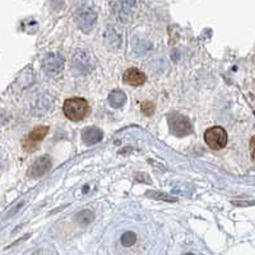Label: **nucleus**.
<instances>
[{"label":"nucleus","instance_id":"nucleus-1","mask_svg":"<svg viewBox=\"0 0 255 255\" xmlns=\"http://www.w3.org/2000/svg\"><path fill=\"white\" fill-rule=\"evenodd\" d=\"M63 111L68 119L72 122H81L86 119L90 114V105L84 99L81 97H74L64 102Z\"/></svg>","mask_w":255,"mask_h":255},{"label":"nucleus","instance_id":"nucleus-2","mask_svg":"<svg viewBox=\"0 0 255 255\" xmlns=\"http://www.w3.org/2000/svg\"><path fill=\"white\" fill-rule=\"evenodd\" d=\"M204 140L211 149L220 151L227 144V133L221 127L209 128L204 134Z\"/></svg>","mask_w":255,"mask_h":255},{"label":"nucleus","instance_id":"nucleus-3","mask_svg":"<svg viewBox=\"0 0 255 255\" xmlns=\"http://www.w3.org/2000/svg\"><path fill=\"white\" fill-rule=\"evenodd\" d=\"M168 125H170V130L172 134L177 136L188 135L193 131L190 120L184 115L180 114H171L168 115Z\"/></svg>","mask_w":255,"mask_h":255},{"label":"nucleus","instance_id":"nucleus-4","mask_svg":"<svg viewBox=\"0 0 255 255\" xmlns=\"http://www.w3.org/2000/svg\"><path fill=\"white\" fill-rule=\"evenodd\" d=\"M49 133V128L47 127H37L35 128L31 133L28 134L23 142L24 151H33L38 147V143L44 139L46 134Z\"/></svg>","mask_w":255,"mask_h":255},{"label":"nucleus","instance_id":"nucleus-5","mask_svg":"<svg viewBox=\"0 0 255 255\" xmlns=\"http://www.w3.org/2000/svg\"><path fill=\"white\" fill-rule=\"evenodd\" d=\"M51 168V159L47 156H42L35 161V163L29 168V176L33 179H38V177L44 176L47 171Z\"/></svg>","mask_w":255,"mask_h":255},{"label":"nucleus","instance_id":"nucleus-6","mask_svg":"<svg viewBox=\"0 0 255 255\" xmlns=\"http://www.w3.org/2000/svg\"><path fill=\"white\" fill-rule=\"evenodd\" d=\"M64 61L65 60H64L61 54H59V52H52V54H49L47 58L45 59V69L50 74H56V73H59L63 69Z\"/></svg>","mask_w":255,"mask_h":255},{"label":"nucleus","instance_id":"nucleus-7","mask_svg":"<svg viewBox=\"0 0 255 255\" xmlns=\"http://www.w3.org/2000/svg\"><path fill=\"white\" fill-rule=\"evenodd\" d=\"M145 79H147V77H145L144 73L140 72V70L136 69V68L128 69L127 72L124 73V76H123L124 83L130 84V86H142L145 82Z\"/></svg>","mask_w":255,"mask_h":255},{"label":"nucleus","instance_id":"nucleus-8","mask_svg":"<svg viewBox=\"0 0 255 255\" xmlns=\"http://www.w3.org/2000/svg\"><path fill=\"white\" fill-rule=\"evenodd\" d=\"M95 22H96V13L92 12L91 9H86V10L79 13L78 20H77L79 28L83 29L84 32L90 31V29L92 28L93 24H95Z\"/></svg>","mask_w":255,"mask_h":255},{"label":"nucleus","instance_id":"nucleus-9","mask_svg":"<svg viewBox=\"0 0 255 255\" xmlns=\"http://www.w3.org/2000/svg\"><path fill=\"white\" fill-rule=\"evenodd\" d=\"M102 136H104V133L100 130L99 128L95 127L86 128V129H83V131H82V139H83V142L88 145L99 143L100 140L102 139Z\"/></svg>","mask_w":255,"mask_h":255},{"label":"nucleus","instance_id":"nucleus-10","mask_svg":"<svg viewBox=\"0 0 255 255\" xmlns=\"http://www.w3.org/2000/svg\"><path fill=\"white\" fill-rule=\"evenodd\" d=\"M108 101L109 104H110L111 108L119 109L127 102V95H125L123 91H113V92L109 95Z\"/></svg>","mask_w":255,"mask_h":255},{"label":"nucleus","instance_id":"nucleus-11","mask_svg":"<svg viewBox=\"0 0 255 255\" xmlns=\"http://www.w3.org/2000/svg\"><path fill=\"white\" fill-rule=\"evenodd\" d=\"M76 220L78 221V223L82 225V226H87V225H90L95 220V215L91 211H88V209H84V211L79 212L78 215H77Z\"/></svg>","mask_w":255,"mask_h":255},{"label":"nucleus","instance_id":"nucleus-12","mask_svg":"<svg viewBox=\"0 0 255 255\" xmlns=\"http://www.w3.org/2000/svg\"><path fill=\"white\" fill-rule=\"evenodd\" d=\"M136 241V235L134 232H125L122 236V244L124 247H131Z\"/></svg>","mask_w":255,"mask_h":255},{"label":"nucleus","instance_id":"nucleus-13","mask_svg":"<svg viewBox=\"0 0 255 255\" xmlns=\"http://www.w3.org/2000/svg\"><path fill=\"white\" fill-rule=\"evenodd\" d=\"M154 105L149 101H144L142 104V111L145 114V115H152L154 113Z\"/></svg>","mask_w":255,"mask_h":255},{"label":"nucleus","instance_id":"nucleus-14","mask_svg":"<svg viewBox=\"0 0 255 255\" xmlns=\"http://www.w3.org/2000/svg\"><path fill=\"white\" fill-rule=\"evenodd\" d=\"M250 151H252V157L255 158V135L250 140Z\"/></svg>","mask_w":255,"mask_h":255}]
</instances>
